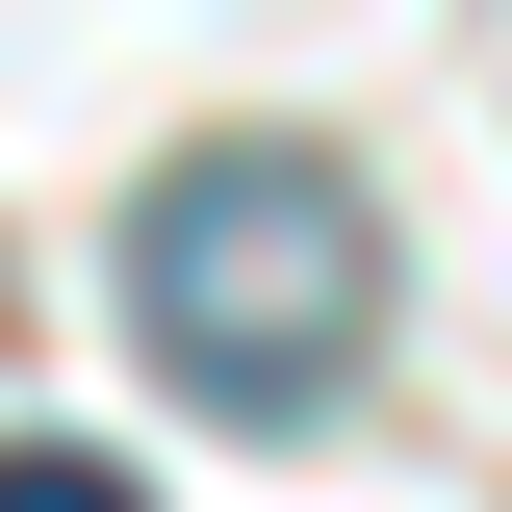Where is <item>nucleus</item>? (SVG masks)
<instances>
[{"label":"nucleus","mask_w":512,"mask_h":512,"mask_svg":"<svg viewBox=\"0 0 512 512\" xmlns=\"http://www.w3.org/2000/svg\"><path fill=\"white\" fill-rule=\"evenodd\" d=\"M0 512H154L128 461H77V436H0Z\"/></svg>","instance_id":"2"},{"label":"nucleus","mask_w":512,"mask_h":512,"mask_svg":"<svg viewBox=\"0 0 512 512\" xmlns=\"http://www.w3.org/2000/svg\"><path fill=\"white\" fill-rule=\"evenodd\" d=\"M384 308V231L333 154H180L154 180V231H128V333L205 384V410H308L333 359H359Z\"/></svg>","instance_id":"1"}]
</instances>
